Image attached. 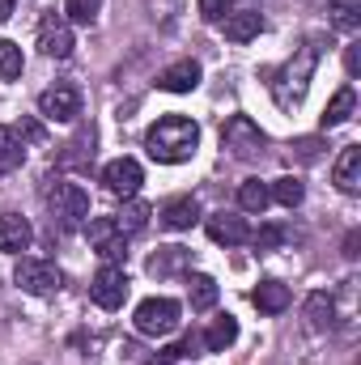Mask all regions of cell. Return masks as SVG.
<instances>
[{
    "mask_svg": "<svg viewBox=\"0 0 361 365\" xmlns=\"http://www.w3.org/2000/svg\"><path fill=\"white\" fill-rule=\"evenodd\" d=\"M332 182L345 191V195H357L361 191V145H345L336 166H332Z\"/></svg>",
    "mask_w": 361,
    "mask_h": 365,
    "instance_id": "4fadbf2b",
    "label": "cell"
},
{
    "mask_svg": "<svg viewBox=\"0 0 361 365\" xmlns=\"http://www.w3.org/2000/svg\"><path fill=\"white\" fill-rule=\"evenodd\" d=\"M39 115H43V119H51V123H73V119L81 115V90H77V86H68V81H60V86L43 90V93H39Z\"/></svg>",
    "mask_w": 361,
    "mask_h": 365,
    "instance_id": "52a82bcc",
    "label": "cell"
},
{
    "mask_svg": "<svg viewBox=\"0 0 361 365\" xmlns=\"http://www.w3.org/2000/svg\"><path fill=\"white\" fill-rule=\"evenodd\" d=\"M200 17H204V21H221V17H230V0H200Z\"/></svg>",
    "mask_w": 361,
    "mask_h": 365,
    "instance_id": "d6a6232c",
    "label": "cell"
},
{
    "mask_svg": "<svg viewBox=\"0 0 361 365\" xmlns=\"http://www.w3.org/2000/svg\"><path fill=\"white\" fill-rule=\"evenodd\" d=\"M98 4L102 0H64V17L77 26H93L98 21Z\"/></svg>",
    "mask_w": 361,
    "mask_h": 365,
    "instance_id": "f546056e",
    "label": "cell"
},
{
    "mask_svg": "<svg viewBox=\"0 0 361 365\" xmlns=\"http://www.w3.org/2000/svg\"><path fill=\"white\" fill-rule=\"evenodd\" d=\"M238 204L247 208V212H264L272 204V195H268V182H260V179H247L243 187H238Z\"/></svg>",
    "mask_w": 361,
    "mask_h": 365,
    "instance_id": "4316f807",
    "label": "cell"
},
{
    "mask_svg": "<svg viewBox=\"0 0 361 365\" xmlns=\"http://www.w3.org/2000/svg\"><path fill=\"white\" fill-rule=\"evenodd\" d=\"M247 242H255V251H276V247L285 242V230H280V225H264V230L251 234Z\"/></svg>",
    "mask_w": 361,
    "mask_h": 365,
    "instance_id": "4dcf8cb0",
    "label": "cell"
},
{
    "mask_svg": "<svg viewBox=\"0 0 361 365\" xmlns=\"http://www.w3.org/2000/svg\"><path fill=\"white\" fill-rule=\"evenodd\" d=\"M234 340H238V319H234V314H221V319H213V327L200 336V344H204L208 353H225Z\"/></svg>",
    "mask_w": 361,
    "mask_h": 365,
    "instance_id": "ffe728a7",
    "label": "cell"
},
{
    "mask_svg": "<svg viewBox=\"0 0 361 365\" xmlns=\"http://www.w3.org/2000/svg\"><path fill=\"white\" fill-rule=\"evenodd\" d=\"M268 195L276 200V204H285V208H298V204L306 200V187H302V179L285 175V179H276V182L268 187Z\"/></svg>",
    "mask_w": 361,
    "mask_h": 365,
    "instance_id": "484cf974",
    "label": "cell"
},
{
    "mask_svg": "<svg viewBox=\"0 0 361 365\" xmlns=\"http://www.w3.org/2000/svg\"><path fill=\"white\" fill-rule=\"evenodd\" d=\"M30 242H34L30 221L17 217V212H4L0 217V251L4 255H21V251H30Z\"/></svg>",
    "mask_w": 361,
    "mask_h": 365,
    "instance_id": "5bb4252c",
    "label": "cell"
},
{
    "mask_svg": "<svg viewBox=\"0 0 361 365\" xmlns=\"http://www.w3.org/2000/svg\"><path fill=\"white\" fill-rule=\"evenodd\" d=\"M221 149H225L230 158H238V162L260 158V149H264V132H260V123L247 119V115H234V119L221 128Z\"/></svg>",
    "mask_w": 361,
    "mask_h": 365,
    "instance_id": "5b68a950",
    "label": "cell"
},
{
    "mask_svg": "<svg viewBox=\"0 0 361 365\" xmlns=\"http://www.w3.org/2000/svg\"><path fill=\"white\" fill-rule=\"evenodd\" d=\"M195 349H200V340H195V336H183L179 344H171V349H162L158 357H162V361H179V357H191Z\"/></svg>",
    "mask_w": 361,
    "mask_h": 365,
    "instance_id": "1f68e13d",
    "label": "cell"
},
{
    "mask_svg": "<svg viewBox=\"0 0 361 365\" xmlns=\"http://www.w3.org/2000/svg\"><path fill=\"white\" fill-rule=\"evenodd\" d=\"M195 86H200V64L195 60H179V64L158 73V90L166 93H191Z\"/></svg>",
    "mask_w": 361,
    "mask_h": 365,
    "instance_id": "9a60e30c",
    "label": "cell"
},
{
    "mask_svg": "<svg viewBox=\"0 0 361 365\" xmlns=\"http://www.w3.org/2000/svg\"><path fill=\"white\" fill-rule=\"evenodd\" d=\"M345 255H349V259H357V234H349V242H345Z\"/></svg>",
    "mask_w": 361,
    "mask_h": 365,
    "instance_id": "e575fe53",
    "label": "cell"
},
{
    "mask_svg": "<svg viewBox=\"0 0 361 365\" xmlns=\"http://www.w3.org/2000/svg\"><path fill=\"white\" fill-rule=\"evenodd\" d=\"M332 26L336 30H357L361 26V0H327Z\"/></svg>",
    "mask_w": 361,
    "mask_h": 365,
    "instance_id": "d4e9b609",
    "label": "cell"
},
{
    "mask_svg": "<svg viewBox=\"0 0 361 365\" xmlns=\"http://www.w3.org/2000/svg\"><path fill=\"white\" fill-rule=\"evenodd\" d=\"M260 30H264V17L255 9H238V13L225 17V38L230 43H251V38H260Z\"/></svg>",
    "mask_w": 361,
    "mask_h": 365,
    "instance_id": "e0dca14e",
    "label": "cell"
},
{
    "mask_svg": "<svg viewBox=\"0 0 361 365\" xmlns=\"http://www.w3.org/2000/svg\"><path fill=\"white\" fill-rule=\"evenodd\" d=\"M73 47H77V43H73L68 17H64V13H43V21H39V51L51 56V60H68Z\"/></svg>",
    "mask_w": 361,
    "mask_h": 365,
    "instance_id": "ba28073f",
    "label": "cell"
},
{
    "mask_svg": "<svg viewBox=\"0 0 361 365\" xmlns=\"http://www.w3.org/2000/svg\"><path fill=\"white\" fill-rule=\"evenodd\" d=\"M86 234H90L93 251H98L106 264L123 268V259H128V238L115 230V221H111V217H93V221H86Z\"/></svg>",
    "mask_w": 361,
    "mask_h": 365,
    "instance_id": "9c48e42d",
    "label": "cell"
},
{
    "mask_svg": "<svg viewBox=\"0 0 361 365\" xmlns=\"http://www.w3.org/2000/svg\"><path fill=\"white\" fill-rule=\"evenodd\" d=\"M13 280L30 293V297H56L60 293V284H64V276L56 264H47V259H21L17 264V272Z\"/></svg>",
    "mask_w": 361,
    "mask_h": 365,
    "instance_id": "8992f818",
    "label": "cell"
},
{
    "mask_svg": "<svg viewBox=\"0 0 361 365\" xmlns=\"http://www.w3.org/2000/svg\"><path fill=\"white\" fill-rule=\"evenodd\" d=\"M21 162H26V145H21V136H17L13 128L0 123V175H13Z\"/></svg>",
    "mask_w": 361,
    "mask_h": 365,
    "instance_id": "7402d4cb",
    "label": "cell"
},
{
    "mask_svg": "<svg viewBox=\"0 0 361 365\" xmlns=\"http://www.w3.org/2000/svg\"><path fill=\"white\" fill-rule=\"evenodd\" d=\"M102 182H106L111 195L132 200V195L141 191V182H145V170H141V162H132V158H115V162L102 166Z\"/></svg>",
    "mask_w": 361,
    "mask_h": 365,
    "instance_id": "8fae6325",
    "label": "cell"
},
{
    "mask_svg": "<svg viewBox=\"0 0 361 365\" xmlns=\"http://www.w3.org/2000/svg\"><path fill=\"white\" fill-rule=\"evenodd\" d=\"M319 47H323V38H306V43L272 73V98H276L280 110H293V106L306 98L310 77H315V68H319Z\"/></svg>",
    "mask_w": 361,
    "mask_h": 365,
    "instance_id": "6da1fadb",
    "label": "cell"
},
{
    "mask_svg": "<svg viewBox=\"0 0 361 365\" xmlns=\"http://www.w3.org/2000/svg\"><path fill=\"white\" fill-rule=\"evenodd\" d=\"M90 297H93V306H102V310H119L123 297H128V272L115 268V264H102L90 284Z\"/></svg>",
    "mask_w": 361,
    "mask_h": 365,
    "instance_id": "30bf717a",
    "label": "cell"
},
{
    "mask_svg": "<svg viewBox=\"0 0 361 365\" xmlns=\"http://www.w3.org/2000/svg\"><path fill=\"white\" fill-rule=\"evenodd\" d=\"M251 302H255L260 314H285L293 297H289V284H280V280H264V284L251 293Z\"/></svg>",
    "mask_w": 361,
    "mask_h": 365,
    "instance_id": "d6986e66",
    "label": "cell"
},
{
    "mask_svg": "<svg viewBox=\"0 0 361 365\" xmlns=\"http://www.w3.org/2000/svg\"><path fill=\"white\" fill-rule=\"evenodd\" d=\"M293 149H298V158H302V162H310V158H315V149H319V140L310 136V140H298Z\"/></svg>",
    "mask_w": 361,
    "mask_h": 365,
    "instance_id": "836d02e7",
    "label": "cell"
},
{
    "mask_svg": "<svg viewBox=\"0 0 361 365\" xmlns=\"http://www.w3.org/2000/svg\"><path fill=\"white\" fill-rule=\"evenodd\" d=\"M353 110H357V93H353V86L336 90V98H332L327 110H323V128H340V123H349Z\"/></svg>",
    "mask_w": 361,
    "mask_h": 365,
    "instance_id": "44dd1931",
    "label": "cell"
},
{
    "mask_svg": "<svg viewBox=\"0 0 361 365\" xmlns=\"http://www.w3.org/2000/svg\"><path fill=\"white\" fill-rule=\"evenodd\" d=\"M47 208H51V217L60 221V230H68V234L90 221V195H86V187H77V182H51V187H47Z\"/></svg>",
    "mask_w": 361,
    "mask_h": 365,
    "instance_id": "3957f363",
    "label": "cell"
},
{
    "mask_svg": "<svg viewBox=\"0 0 361 365\" xmlns=\"http://www.w3.org/2000/svg\"><path fill=\"white\" fill-rule=\"evenodd\" d=\"M191 264V251H183V247H162L153 259H149V272L153 276H175V272H183Z\"/></svg>",
    "mask_w": 361,
    "mask_h": 365,
    "instance_id": "cb8c5ba5",
    "label": "cell"
},
{
    "mask_svg": "<svg viewBox=\"0 0 361 365\" xmlns=\"http://www.w3.org/2000/svg\"><path fill=\"white\" fill-rule=\"evenodd\" d=\"M9 13H13V0H0V26L9 21Z\"/></svg>",
    "mask_w": 361,
    "mask_h": 365,
    "instance_id": "d590c367",
    "label": "cell"
},
{
    "mask_svg": "<svg viewBox=\"0 0 361 365\" xmlns=\"http://www.w3.org/2000/svg\"><path fill=\"white\" fill-rule=\"evenodd\" d=\"M179 314H183V306L175 297H145V302L136 306L132 323H136L141 336H171V331L179 327Z\"/></svg>",
    "mask_w": 361,
    "mask_h": 365,
    "instance_id": "277c9868",
    "label": "cell"
},
{
    "mask_svg": "<svg viewBox=\"0 0 361 365\" xmlns=\"http://www.w3.org/2000/svg\"><path fill=\"white\" fill-rule=\"evenodd\" d=\"M306 319H310L315 331H327V327H332V297H327V293H310V302H306Z\"/></svg>",
    "mask_w": 361,
    "mask_h": 365,
    "instance_id": "83f0119b",
    "label": "cell"
},
{
    "mask_svg": "<svg viewBox=\"0 0 361 365\" xmlns=\"http://www.w3.org/2000/svg\"><path fill=\"white\" fill-rule=\"evenodd\" d=\"M149 217H153V208H149L145 200H136V195H132V200H123V208H119L111 221H115V230L128 238V234H141V230L149 225Z\"/></svg>",
    "mask_w": 361,
    "mask_h": 365,
    "instance_id": "ac0fdd59",
    "label": "cell"
},
{
    "mask_svg": "<svg viewBox=\"0 0 361 365\" xmlns=\"http://www.w3.org/2000/svg\"><path fill=\"white\" fill-rule=\"evenodd\" d=\"M187 297H191V310H213L217 306V280L204 272L187 276Z\"/></svg>",
    "mask_w": 361,
    "mask_h": 365,
    "instance_id": "603a6c76",
    "label": "cell"
},
{
    "mask_svg": "<svg viewBox=\"0 0 361 365\" xmlns=\"http://www.w3.org/2000/svg\"><path fill=\"white\" fill-rule=\"evenodd\" d=\"M195 221H200L195 195H175V200H166V208H162V225H166V230H191Z\"/></svg>",
    "mask_w": 361,
    "mask_h": 365,
    "instance_id": "2e32d148",
    "label": "cell"
},
{
    "mask_svg": "<svg viewBox=\"0 0 361 365\" xmlns=\"http://www.w3.org/2000/svg\"><path fill=\"white\" fill-rule=\"evenodd\" d=\"M21 68H26L21 47L4 38V43H0V81H17V77H21Z\"/></svg>",
    "mask_w": 361,
    "mask_h": 365,
    "instance_id": "f1b7e54d",
    "label": "cell"
},
{
    "mask_svg": "<svg viewBox=\"0 0 361 365\" xmlns=\"http://www.w3.org/2000/svg\"><path fill=\"white\" fill-rule=\"evenodd\" d=\"M204 230H208V238H213L217 247H243V242L251 238V230H247V221H243L238 212H213V217L204 221Z\"/></svg>",
    "mask_w": 361,
    "mask_h": 365,
    "instance_id": "7c38bea8",
    "label": "cell"
},
{
    "mask_svg": "<svg viewBox=\"0 0 361 365\" xmlns=\"http://www.w3.org/2000/svg\"><path fill=\"white\" fill-rule=\"evenodd\" d=\"M195 145H200V128H195L187 115H162V119L145 132V149H149V158L162 162V166L187 162V158L195 153Z\"/></svg>",
    "mask_w": 361,
    "mask_h": 365,
    "instance_id": "7a4b0ae2",
    "label": "cell"
}]
</instances>
